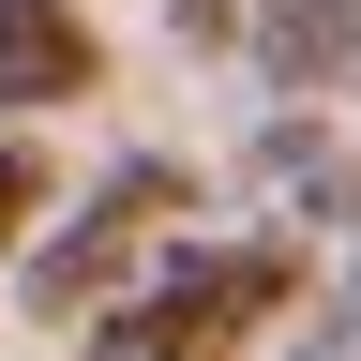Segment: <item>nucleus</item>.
Here are the masks:
<instances>
[{
    "label": "nucleus",
    "instance_id": "f257e3e1",
    "mask_svg": "<svg viewBox=\"0 0 361 361\" xmlns=\"http://www.w3.org/2000/svg\"><path fill=\"white\" fill-rule=\"evenodd\" d=\"M286 301V241H241V256H180L151 301H121L90 361H241V331Z\"/></svg>",
    "mask_w": 361,
    "mask_h": 361
},
{
    "label": "nucleus",
    "instance_id": "f03ea898",
    "mask_svg": "<svg viewBox=\"0 0 361 361\" xmlns=\"http://www.w3.org/2000/svg\"><path fill=\"white\" fill-rule=\"evenodd\" d=\"M166 211H180V180H166V166H135V180H106V196H90V226H75V241H61V256L30 271V301H45V316H90L121 256H151V241H166Z\"/></svg>",
    "mask_w": 361,
    "mask_h": 361
},
{
    "label": "nucleus",
    "instance_id": "7ed1b4c3",
    "mask_svg": "<svg viewBox=\"0 0 361 361\" xmlns=\"http://www.w3.org/2000/svg\"><path fill=\"white\" fill-rule=\"evenodd\" d=\"M241 45L271 90H346L361 75V0H241Z\"/></svg>",
    "mask_w": 361,
    "mask_h": 361
},
{
    "label": "nucleus",
    "instance_id": "20e7f679",
    "mask_svg": "<svg viewBox=\"0 0 361 361\" xmlns=\"http://www.w3.org/2000/svg\"><path fill=\"white\" fill-rule=\"evenodd\" d=\"M0 90H16V106H75V90H90L75 0H0Z\"/></svg>",
    "mask_w": 361,
    "mask_h": 361
},
{
    "label": "nucleus",
    "instance_id": "39448f33",
    "mask_svg": "<svg viewBox=\"0 0 361 361\" xmlns=\"http://www.w3.org/2000/svg\"><path fill=\"white\" fill-rule=\"evenodd\" d=\"M256 196H286V226H361V151H331V135H271L256 151Z\"/></svg>",
    "mask_w": 361,
    "mask_h": 361
},
{
    "label": "nucleus",
    "instance_id": "423d86ee",
    "mask_svg": "<svg viewBox=\"0 0 361 361\" xmlns=\"http://www.w3.org/2000/svg\"><path fill=\"white\" fill-rule=\"evenodd\" d=\"M30 196H45V166L16 151V135H0V256H16V226H30Z\"/></svg>",
    "mask_w": 361,
    "mask_h": 361
},
{
    "label": "nucleus",
    "instance_id": "0eeeda50",
    "mask_svg": "<svg viewBox=\"0 0 361 361\" xmlns=\"http://www.w3.org/2000/svg\"><path fill=\"white\" fill-rule=\"evenodd\" d=\"M301 361H361V301H346V316H316V331H301Z\"/></svg>",
    "mask_w": 361,
    "mask_h": 361
},
{
    "label": "nucleus",
    "instance_id": "6e6552de",
    "mask_svg": "<svg viewBox=\"0 0 361 361\" xmlns=\"http://www.w3.org/2000/svg\"><path fill=\"white\" fill-rule=\"evenodd\" d=\"M180 30H241V0H180Z\"/></svg>",
    "mask_w": 361,
    "mask_h": 361
},
{
    "label": "nucleus",
    "instance_id": "1a4fd4ad",
    "mask_svg": "<svg viewBox=\"0 0 361 361\" xmlns=\"http://www.w3.org/2000/svg\"><path fill=\"white\" fill-rule=\"evenodd\" d=\"M346 301H361V226H346Z\"/></svg>",
    "mask_w": 361,
    "mask_h": 361
},
{
    "label": "nucleus",
    "instance_id": "9d476101",
    "mask_svg": "<svg viewBox=\"0 0 361 361\" xmlns=\"http://www.w3.org/2000/svg\"><path fill=\"white\" fill-rule=\"evenodd\" d=\"M346 90H361V75H346Z\"/></svg>",
    "mask_w": 361,
    "mask_h": 361
}]
</instances>
